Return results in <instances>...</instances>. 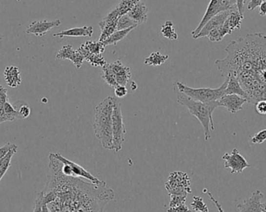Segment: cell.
<instances>
[{"mask_svg":"<svg viewBox=\"0 0 266 212\" xmlns=\"http://www.w3.org/2000/svg\"><path fill=\"white\" fill-rule=\"evenodd\" d=\"M51 212H103L115 193L105 182L101 185L83 179L65 176L61 163L49 155V173L41 191Z\"/></svg>","mask_w":266,"mask_h":212,"instance_id":"1","label":"cell"},{"mask_svg":"<svg viewBox=\"0 0 266 212\" xmlns=\"http://www.w3.org/2000/svg\"><path fill=\"white\" fill-rule=\"evenodd\" d=\"M227 56L215 64L223 77L234 75L255 104L266 96V36L257 33L233 40L225 49Z\"/></svg>","mask_w":266,"mask_h":212,"instance_id":"2","label":"cell"},{"mask_svg":"<svg viewBox=\"0 0 266 212\" xmlns=\"http://www.w3.org/2000/svg\"><path fill=\"white\" fill-rule=\"evenodd\" d=\"M114 97L108 96L95 107L94 110V131L102 147L114 150L112 135V113Z\"/></svg>","mask_w":266,"mask_h":212,"instance_id":"3","label":"cell"},{"mask_svg":"<svg viewBox=\"0 0 266 212\" xmlns=\"http://www.w3.org/2000/svg\"><path fill=\"white\" fill-rule=\"evenodd\" d=\"M177 101L181 105L187 107L190 115L197 118L203 126L205 141L210 139L211 131L215 130L213 114L217 107H220L217 101L203 103L191 99L184 94L178 92Z\"/></svg>","mask_w":266,"mask_h":212,"instance_id":"4","label":"cell"},{"mask_svg":"<svg viewBox=\"0 0 266 212\" xmlns=\"http://www.w3.org/2000/svg\"><path fill=\"white\" fill-rule=\"evenodd\" d=\"M228 77L225 78L224 83L220 87L216 89L212 88H192L189 86L183 84L182 82H176L175 85L178 88V92L184 94L191 99L203 103L217 101L222 98L225 94L226 86H227Z\"/></svg>","mask_w":266,"mask_h":212,"instance_id":"5","label":"cell"},{"mask_svg":"<svg viewBox=\"0 0 266 212\" xmlns=\"http://www.w3.org/2000/svg\"><path fill=\"white\" fill-rule=\"evenodd\" d=\"M112 135H113L114 151L119 153L122 150L125 140L126 128L123 120L122 103L119 98L114 97L113 113H112Z\"/></svg>","mask_w":266,"mask_h":212,"instance_id":"6","label":"cell"},{"mask_svg":"<svg viewBox=\"0 0 266 212\" xmlns=\"http://www.w3.org/2000/svg\"><path fill=\"white\" fill-rule=\"evenodd\" d=\"M191 184V178L188 174L182 171H175L169 175L167 181L165 182L164 188L169 196L181 195L187 197L188 193H192Z\"/></svg>","mask_w":266,"mask_h":212,"instance_id":"7","label":"cell"},{"mask_svg":"<svg viewBox=\"0 0 266 212\" xmlns=\"http://www.w3.org/2000/svg\"><path fill=\"white\" fill-rule=\"evenodd\" d=\"M230 10H238L234 9L230 6L229 0H210L206 11L203 16V19L199 23V26L194 30L192 32V38H195L196 35L200 32L202 28L204 27V25L208 22V20L213 18L214 16L222 13V12Z\"/></svg>","mask_w":266,"mask_h":212,"instance_id":"8","label":"cell"},{"mask_svg":"<svg viewBox=\"0 0 266 212\" xmlns=\"http://www.w3.org/2000/svg\"><path fill=\"white\" fill-rule=\"evenodd\" d=\"M222 159L224 161V167L229 169L232 174L241 173L251 166L237 149H233L230 153H225Z\"/></svg>","mask_w":266,"mask_h":212,"instance_id":"9","label":"cell"},{"mask_svg":"<svg viewBox=\"0 0 266 212\" xmlns=\"http://www.w3.org/2000/svg\"><path fill=\"white\" fill-rule=\"evenodd\" d=\"M53 155L61 163H66V164L69 165L70 170H71V176L81 178V179L86 180L87 181L92 183V184H97V185H101V184H103L105 182L99 180L98 177L90 173L88 170H86V169L83 168L77 163H74L73 161L66 159L60 153H53Z\"/></svg>","mask_w":266,"mask_h":212,"instance_id":"10","label":"cell"},{"mask_svg":"<svg viewBox=\"0 0 266 212\" xmlns=\"http://www.w3.org/2000/svg\"><path fill=\"white\" fill-rule=\"evenodd\" d=\"M56 58L57 60H69L73 62L77 69L82 68V63L85 61L84 57L78 49H73L70 44L64 45L56 54Z\"/></svg>","mask_w":266,"mask_h":212,"instance_id":"11","label":"cell"},{"mask_svg":"<svg viewBox=\"0 0 266 212\" xmlns=\"http://www.w3.org/2000/svg\"><path fill=\"white\" fill-rule=\"evenodd\" d=\"M60 19H56L53 21H48L46 19L41 21H34L29 24L25 32L27 35H34L37 37H42L47 35L53 27H58L61 24Z\"/></svg>","mask_w":266,"mask_h":212,"instance_id":"12","label":"cell"},{"mask_svg":"<svg viewBox=\"0 0 266 212\" xmlns=\"http://www.w3.org/2000/svg\"><path fill=\"white\" fill-rule=\"evenodd\" d=\"M264 194L260 191H255L251 197L245 199L238 205V212H262V200Z\"/></svg>","mask_w":266,"mask_h":212,"instance_id":"13","label":"cell"},{"mask_svg":"<svg viewBox=\"0 0 266 212\" xmlns=\"http://www.w3.org/2000/svg\"><path fill=\"white\" fill-rule=\"evenodd\" d=\"M218 101L220 107H225L230 113L234 115L238 111L242 110L244 104L247 103V100L236 94H229L224 96Z\"/></svg>","mask_w":266,"mask_h":212,"instance_id":"14","label":"cell"},{"mask_svg":"<svg viewBox=\"0 0 266 212\" xmlns=\"http://www.w3.org/2000/svg\"><path fill=\"white\" fill-rule=\"evenodd\" d=\"M233 10H226V11L222 12V13H220V14H217V15L214 16L213 18H211L204 25V27L202 28L200 32L194 38V39H201V38L208 36L209 33L211 31H213V29L217 28V27L224 24V22L226 21V19H227L228 16L230 15V13Z\"/></svg>","mask_w":266,"mask_h":212,"instance_id":"15","label":"cell"},{"mask_svg":"<svg viewBox=\"0 0 266 212\" xmlns=\"http://www.w3.org/2000/svg\"><path fill=\"white\" fill-rule=\"evenodd\" d=\"M108 65L115 76L118 85L126 86L132 78L130 68L123 65L120 60H116L115 62L108 63Z\"/></svg>","mask_w":266,"mask_h":212,"instance_id":"16","label":"cell"},{"mask_svg":"<svg viewBox=\"0 0 266 212\" xmlns=\"http://www.w3.org/2000/svg\"><path fill=\"white\" fill-rule=\"evenodd\" d=\"M128 16L138 26L143 24L147 21V7L145 6V3L141 1L136 4V6L128 12Z\"/></svg>","mask_w":266,"mask_h":212,"instance_id":"17","label":"cell"},{"mask_svg":"<svg viewBox=\"0 0 266 212\" xmlns=\"http://www.w3.org/2000/svg\"><path fill=\"white\" fill-rule=\"evenodd\" d=\"M4 78L7 86L16 88L21 84V75L19 68L16 66H7L4 70Z\"/></svg>","mask_w":266,"mask_h":212,"instance_id":"18","label":"cell"},{"mask_svg":"<svg viewBox=\"0 0 266 212\" xmlns=\"http://www.w3.org/2000/svg\"><path fill=\"white\" fill-rule=\"evenodd\" d=\"M94 34V28L91 26L87 27L84 26L82 27H74V28L68 29L65 31L54 34V37H59L62 39L64 37H92Z\"/></svg>","mask_w":266,"mask_h":212,"instance_id":"19","label":"cell"},{"mask_svg":"<svg viewBox=\"0 0 266 212\" xmlns=\"http://www.w3.org/2000/svg\"><path fill=\"white\" fill-rule=\"evenodd\" d=\"M226 77H228V82L226 90H225V94L226 95L236 94V95L245 98L247 100V94L241 86L238 78L234 75L232 74L228 75Z\"/></svg>","mask_w":266,"mask_h":212,"instance_id":"20","label":"cell"},{"mask_svg":"<svg viewBox=\"0 0 266 212\" xmlns=\"http://www.w3.org/2000/svg\"><path fill=\"white\" fill-rule=\"evenodd\" d=\"M117 22L113 20H109L103 18L102 21L99 23L100 29H101V35H100L99 40L103 42L107 38H109L115 31L117 27Z\"/></svg>","mask_w":266,"mask_h":212,"instance_id":"21","label":"cell"},{"mask_svg":"<svg viewBox=\"0 0 266 212\" xmlns=\"http://www.w3.org/2000/svg\"><path fill=\"white\" fill-rule=\"evenodd\" d=\"M244 19V16L240 14L238 10H234L228 16L226 21L224 22V25L232 34L235 30H240L242 27V20Z\"/></svg>","mask_w":266,"mask_h":212,"instance_id":"22","label":"cell"},{"mask_svg":"<svg viewBox=\"0 0 266 212\" xmlns=\"http://www.w3.org/2000/svg\"><path fill=\"white\" fill-rule=\"evenodd\" d=\"M78 50L84 57L85 61H87L89 64H90L94 67L102 68L103 65L107 64V61H105L102 55H94V54L89 53L84 49H82L81 47H80Z\"/></svg>","mask_w":266,"mask_h":212,"instance_id":"23","label":"cell"},{"mask_svg":"<svg viewBox=\"0 0 266 212\" xmlns=\"http://www.w3.org/2000/svg\"><path fill=\"white\" fill-rule=\"evenodd\" d=\"M168 58V55H163L159 52H153L145 58L144 64L148 66H160L164 64Z\"/></svg>","mask_w":266,"mask_h":212,"instance_id":"24","label":"cell"},{"mask_svg":"<svg viewBox=\"0 0 266 212\" xmlns=\"http://www.w3.org/2000/svg\"><path fill=\"white\" fill-rule=\"evenodd\" d=\"M81 47L89 53L94 54V55H102V53L105 51L106 46L103 42L100 41V40L98 41L87 40Z\"/></svg>","mask_w":266,"mask_h":212,"instance_id":"25","label":"cell"},{"mask_svg":"<svg viewBox=\"0 0 266 212\" xmlns=\"http://www.w3.org/2000/svg\"><path fill=\"white\" fill-rule=\"evenodd\" d=\"M135 29V27H130V28L125 29V30H122V31H115V32L109 37L107 38L104 41H103V44L107 46V45H116L119 41H121L123 39L127 36V35L131 32V31Z\"/></svg>","mask_w":266,"mask_h":212,"instance_id":"26","label":"cell"},{"mask_svg":"<svg viewBox=\"0 0 266 212\" xmlns=\"http://www.w3.org/2000/svg\"><path fill=\"white\" fill-rule=\"evenodd\" d=\"M140 2H141V0H122L117 6L114 8V10L116 11L119 18H121L122 16L128 14V12Z\"/></svg>","mask_w":266,"mask_h":212,"instance_id":"27","label":"cell"},{"mask_svg":"<svg viewBox=\"0 0 266 212\" xmlns=\"http://www.w3.org/2000/svg\"><path fill=\"white\" fill-rule=\"evenodd\" d=\"M230 35V31H228L224 24L217 28L213 29L208 35V39L212 42H219L224 39V37Z\"/></svg>","mask_w":266,"mask_h":212,"instance_id":"28","label":"cell"},{"mask_svg":"<svg viewBox=\"0 0 266 212\" xmlns=\"http://www.w3.org/2000/svg\"><path fill=\"white\" fill-rule=\"evenodd\" d=\"M102 77L104 82L112 88L115 89L116 86H119L115 76L114 75L113 72L110 69L107 62L106 65H103V67H102Z\"/></svg>","mask_w":266,"mask_h":212,"instance_id":"29","label":"cell"},{"mask_svg":"<svg viewBox=\"0 0 266 212\" xmlns=\"http://www.w3.org/2000/svg\"><path fill=\"white\" fill-rule=\"evenodd\" d=\"M161 34L165 39L170 40H178V34L174 29V23L171 21H166L161 27Z\"/></svg>","mask_w":266,"mask_h":212,"instance_id":"30","label":"cell"},{"mask_svg":"<svg viewBox=\"0 0 266 212\" xmlns=\"http://www.w3.org/2000/svg\"><path fill=\"white\" fill-rule=\"evenodd\" d=\"M138 25L136 24L129 17L128 14L122 16L121 18H119L117 22V27L116 31H122V30H125V29L130 28V27H135L136 28Z\"/></svg>","mask_w":266,"mask_h":212,"instance_id":"31","label":"cell"},{"mask_svg":"<svg viewBox=\"0 0 266 212\" xmlns=\"http://www.w3.org/2000/svg\"><path fill=\"white\" fill-rule=\"evenodd\" d=\"M4 113L6 121H14L19 119L18 111H16L15 107L12 105L9 100L4 105Z\"/></svg>","mask_w":266,"mask_h":212,"instance_id":"32","label":"cell"},{"mask_svg":"<svg viewBox=\"0 0 266 212\" xmlns=\"http://www.w3.org/2000/svg\"><path fill=\"white\" fill-rule=\"evenodd\" d=\"M33 212H51L48 205L44 201L41 192L38 194V197L35 200Z\"/></svg>","mask_w":266,"mask_h":212,"instance_id":"33","label":"cell"},{"mask_svg":"<svg viewBox=\"0 0 266 212\" xmlns=\"http://www.w3.org/2000/svg\"><path fill=\"white\" fill-rule=\"evenodd\" d=\"M192 210L196 212H209L208 206L203 201V197L199 196L193 197V201L191 204Z\"/></svg>","mask_w":266,"mask_h":212,"instance_id":"34","label":"cell"},{"mask_svg":"<svg viewBox=\"0 0 266 212\" xmlns=\"http://www.w3.org/2000/svg\"><path fill=\"white\" fill-rule=\"evenodd\" d=\"M17 103L18 106L15 103L14 107H15L16 111H18L19 119L27 118L31 115V107H29L27 103H21V104H20V102H18Z\"/></svg>","mask_w":266,"mask_h":212,"instance_id":"35","label":"cell"},{"mask_svg":"<svg viewBox=\"0 0 266 212\" xmlns=\"http://www.w3.org/2000/svg\"><path fill=\"white\" fill-rule=\"evenodd\" d=\"M170 201L169 203L168 208H175L179 206L183 203H186V196H181V195H170Z\"/></svg>","mask_w":266,"mask_h":212,"instance_id":"36","label":"cell"},{"mask_svg":"<svg viewBox=\"0 0 266 212\" xmlns=\"http://www.w3.org/2000/svg\"><path fill=\"white\" fill-rule=\"evenodd\" d=\"M266 140V128L258 132L256 135L251 138V143L254 145H259L264 142Z\"/></svg>","mask_w":266,"mask_h":212,"instance_id":"37","label":"cell"},{"mask_svg":"<svg viewBox=\"0 0 266 212\" xmlns=\"http://www.w3.org/2000/svg\"><path fill=\"white\" fill-rule=\"evenodd\" d=\"M128 94V89L126 86L119 85L115 88V95L116 98H123Z\"/></svg>","mask_w":266,"mask_h":212,"instance_id":"38","label":"cell"},{"mask_svg":"<svg viewBox=\"0 0 266 212\" xmlns=\"http://www.w3.org/2000/svg\"><path fill=\"white\" fill-rule=\"evenodd\" d=\"M255 110L259 115L266 116V100H260L255 103Z\"/></svg>","mask_w":266,"mask_h":212,"instance_id":"39","label":"cell"},{"mask_svg":"<svg viewBox=\"0 0 266 212\" xmlns=\"http://www.w3.org/2000/svg\"><path fill=\"white\" fill-rule=\"evenodd\" d=\"M15 146V144L7 142L6 145H4L2 147L0 148V160L3 159L4 157L7 155L9 152Z\"/></svg>","mask_w":266,"mask_h":212,"instance_id":"40","label":"cell"},{"mask_svg":"<svg viewBox=\"0 0 266 212\" xmlns=\"http://www.w3.org/2000/svg\"><path fill=\"white\" fill-rule=\"evenodd\" d=\"M203 192L204 193H207V194H208V196H209V199H210L211 201H213V204H214L215 206L217 207V210L219 211V212H225L224 211V209H223L222 205H221V204H220V202H219L218 201H217V199L215 198L214 197H213V195L211 193V192H209V191H207V189H204L203 190Z\"/></svg>","mask_w":266,"mask_h":212,"instance_id":"41","label":"cell"},{"mask_svg":"<svg viewBox=\"0 0 266 212\" xmlns=\"http://www.w3.org/2000/svg\"><path fill=\"white\" fill-rule=\"evenodd\" d=\"M167 212H192L188 209V206L186 205V203H183L179 206L175 207V208H168L167 210Z\"/></svg>","mask_w":266,"mask_h":212,"instance_id":"42","label":"cell"},{"mask_svg":"<svg viewBox=\"0 0 266 212\" xmlns=\"http://www.w3.org/2000/svg\"><path fill=\"white\" fill-rule=\"evenodd\" d=\"M263 2V0H251L247 4V10L253 11L256 8L259 7Z\"/></svg>","mask_w":266,"mask_h":212,"instance_id":"43","label":"cell"},{"mask_svg":"<svg viewBox=\"0 0 266 212\" xmlns=\"http://www.w3.org/2000/svg\"><path fill=\"white\" fill-rule=\"evenodd\" d=\"M8 101L7 90L0 85V102L6 103Z\"/></svg>","mask_w":266,"mask_h":212,"instance_id":"44","label":"cell"},{"mask_svg":"<svg viewBox=\"0 0 266 212\" xmlns=\"http://www.w3.org/2000/svg\"><path fill=\"white\" fill-rule=\"evenodd\" d=\"M245 0H238V3H237L238 12L242 16H244V13H245Z\"/></svg>","mask_w":266,"mask_h":212,"instance_id":"45","label":"cell"},{"mask_svg":"<svg viewBox=\"0 0 266 212\" xmlns=\"http://www.w3.org/2000/svg\"><path fill=\"white\" fill-rule=\"evenodd\" d=\"M260 9H259V15L266 16V0L263 1V3L261 4V6H259Z\"/></svg>","mask_w":266,"mask_h":212,"instance_id":"46","label":"cell"},{"mask_svg":"<svg viewBox=\"0 0 266 212\" xmlns=\"http://www.w3.org/2000/svg\"><path fill=\"white\" fill-rule=\"evenodd\" d=\"M229 2H230V6L234 8V9H238V5H237L238 0H229Z\"/></svg>","mask_w":266,"mask_h":212,"instance_id":"47","label":"cell"},{"mask_svg":"<svg viewBox=\"0 0 266 212\" xmlns=\"http://www.w3.org/2000/svg\"><path fill=\"white\" fill-rule=\"evenodd\" d=\"M131 89H132V91H135L137 89V84L134 81H132V83H131Z\"/></svg>","mask_w":266,"mask_h":212,"instance_id":"48","label":"cell"},{"mask_svg":"<svg viewBox=\"0 0 266 212\" xmlns=\"http://www.w3.org/2000/svg\"><path fill=\"white\" fill-rule=\"evenodd\" d=\"M262 207H263V208H264V209H266V202L262 204Z\"/></svg>","mask_w":266,"mask_h":212,"instance_id":"49","label":"cell"},{"mask_svg":"<svg viewBox=\"0 0 266 212\" xmlns=\"http://www.w3.org/2000/svg\"><path fill=\"white\" fill-rule=\"evenodd\" d=\"M264 100H266V98H265Z\"/></svg>","mask_w":266,"mask_h":212,"instance_id":"50","label":"cell"},{"mask_svg":"<svg viewBox=\"0 0 266 212\" xmlns=\"http://www.w3.org/2000/svg\"><path fill=\"white\" fill-rule=\"evenodd\" d=\"M263 1H265V0H263Z\"/></svg>","mask_w":266,"mask_h":212,"instance_id":"51","label":"cell"}]
</instances>
